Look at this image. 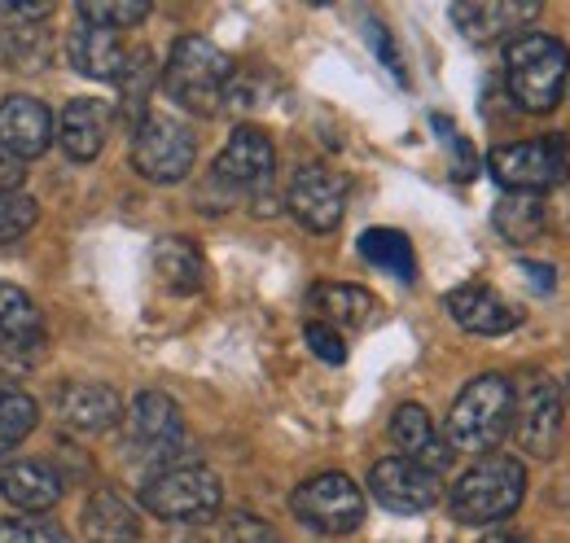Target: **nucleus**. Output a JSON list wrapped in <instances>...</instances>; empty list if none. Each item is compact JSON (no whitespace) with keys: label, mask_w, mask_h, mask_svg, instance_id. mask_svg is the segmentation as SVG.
<instances>
[{"label":"nucleus","mask_w":570,"mask_h":543,"mask_svg":"<svg viewBox=\"0 0 570 543\" xmlns=\"http://www.w3.org/2000/svg\"><path fill=\"white\" fill-rule=\"evenodd\" d=\"M391 438H395V447L409 456V461H417V465H426L430 474L443 477V470L452 465V447H448V438H439L434 434V421H430V412L422 404H404L395 416H391Z\"/></svg>","instance_id":"aec40b11"},{"label":"nucleus","mask_w":570,"mask_h":543,"mask_svg":"<svg viewBox=\"0 0 570 543\" xmlns=\"http://www.w3.org/2000/svg\"><path fill=\"white\" fill-rule=\"evenodd\" d=\"M115 124V110L97 97H75L71 106L58 119V145L67 149V158L75 162H92L106 149V136Z\"/></svg>","instance_id":"6ab92c4d"},{"label":"nucleus","mask_w":570,"mask_h":543,"mask_svg":"<svg viewBox=\"0 0 570 543\" xmlns=\"http://www.w3.org/2000/svg\"><path fill=\"white\" fill-rule=\"evenodd\" d=\"M22 180H27L22 162H18L13 154L0 149V194H22Z\"/></svg>","instance_id":"f704fd0d"},{"label":"nucleus","mask_w":570,"mask_h":543,"mask_svg":"<svg viewBox=\"0 0 570 543\" xmlns=\"http://www.w3.org/2000/svg\"><path fill=\"white\" fill-rule=\"evenodd\" d=\"M522 272H527V280H531L540 294H549V289L558 285V272L549 268V264H522Z\"/></svg>","instance_id":"c9c22d12"},{"label":"nucleus","mask_w":570,"mask_h":543,"mask_svg":"<svg viewBox=\"0 0 570 543\" xmlns=\"http://www.w3.org/2000/svg\"><path fill=\"white\" fill-rule=\"evenodd\" d=\"M567 395H570V382H567Z\"/></svg>","instance_id":"4c0bfd02"},{"label":"nucleus","mask_w":570,"mask_h":543,"mask_svg":"<svg viewBox=\"0 0 570 543\" xmlns=\"http://www.w3.org/2000/svg\"><path fill=\"white\" fill-rule=\"evenodd\" d=\"M483 543H527L522 535H509V531H497V535H488Z\"/></svg>","instance_id":"e433bc0d"},{"label":"nucleus","mask_w":570,"mask_h":543,"mask_svg":"<svg viewBox=\"0 0 570 543\" xmlns=\"http://www.w3.org/2000/svg\"><path fill=\"white\" fill-rule=\"evenodd\" d=\"M540 13V4H500V0H474V4H452V22L461 27L465 40L474 45H492L500 36L518 31L522 22H531Z\"/></svg>","instance_id":"4be33fe9"},{"label":"nucleus","mask_w":570,"mask_h":543,"mask_svg":"<svg viewBox=\"0 0 570 543\" xmlns=\"http://www.w3.org/2000/svg\"><path fill=\"white\" fill-rule=\"evenodd\" d=\"M509 430H513V382L500 373H483L456 395L443 438L452 452L483 456V452H497Z\"/></svg>","instance_id":"f03ea898"},{"label":"nucleus","mask_w":570,"mask_h":543,"mask_svg":"<svg viewBox=\"0 0 570 543\" xmlns=\"http://www.w3.org/2000/svg\"><path fill=\"white\" fill-rule=\"evenodd\" d=\"M488 171L497 176L509 194H540L544 198V189H558L570 176V149L562 136L500 145L488 158Z\"/></svg>","instance_id":"423d86ee"},{"label":"nucleus","mask_w":570,"mask_h":543,"mask_svg":"<svg viewBox=\"0 0 570 543\" xmlns=\"http://www.w3.org/2000/svg\"><path fill=\"white\" fill-rule=\"evenodd\" d=\"M228 83H233V62H228L224 49H215L212 40L185 36V40L171 45L167 67H163V88L180 110L212 119L224 110Z\"/></svg>","instance_id":"f257e3e1"},{"label":"nucleus","mask_w":570,"mask_h":543,"mask_svg":"<svg viewBox=\"0 0 570 543\" xmlns=\"http://www.w3.org/2000/svg\"><path fill=\"white\" fill-rule=\"evenodd\" d=\"M45 351V320L36 312V303L13 289L0 285V364H36Z\"/></svg>","instance_id":"2eb2a0df"},{"label":"nucleus","mask_w":570,"mask_h":543,"mask_svg":"<svg viewBox=\"0 0 570 543\" xmlns=\"http://www.w3.org/2000/svg\"><path fill=\"white\" fill-rule=\"evenodd\" d=\"M36 421H40V407L31 395H22V391H0V461L36 430Z\"/></svg>","instance_id":"cd10ccee"},{"label":"nucleus","mask_w":570,"mask_h":543,"mask_svg":"<svg viewBox=\"0 0 570 543\" xmlns=\"http://www.w3.org/2000/svg\"><path fill=\"white\" fill-rule=\"evenodd\" d=\"M67 58H71V67L79 75H88V79H115V83H119V75L128 67V49H124L119 31L97 27V22H83V18L71 27Z\"/></svg>","instance_id":"a211bd4d"},{"label":"nucleus","mask_w":570,"mask_h":543,"mask_svg":"<svg viewBox=\"0 0 570 543\" xmlns=\"http://www.w3.org/2000/svg\"><path fill=\"white\" fill-rule=\"evenodd\" d=\"M36 219H40L36 198H27V194H0V246L27 237L36 228Z\"/></svg>","instance_id":"7c9ffc66"},{"label":"nucleus","mask_w":570,"mask_h":543,"mask_svg":"<svg viewBox=\"0 0 570 543\" xmlns=\"http://www.w3.org/2000/svg\"><path fill=\"white\" fill-rule=\"evenodd\" d=\"M303 342H307V346H312V355H316V359H325V364H343V359H347L343 334H338V329H330L325 320H312V325L303 329Z\"/></svg>","instance_id":"473e14b6"},{"label":"nucleus","mask_w":570,"mask_h":543,"mask_svg":"<svg viewBox=\"0 0 570 543\" xmlns=\"http://www.w3.org/2000/svg\"><path fill=\"white\" fill-rule=\"evenodd\" d=\"M312 312H321L330 329H364L373 320L377 303L360 285H316L312 289Z\"/></svg>","instance_id":"393cba45"},{"label":"nucleus","mask_w":570,"mask_h":543,"mask_svg":"<svg viewBox=\"0 0 570 543\" xmlns=\"http://www.w3.org/2000/svg\"><path fill=\"white\" fill-rule=\"evenodd\" d=\"M294 517L321 535H352L364 522V495L347 474H316L289 495Z\"/></svg>","instance_id":"6e6552de"},{"label":"nucleus","mask_w":570,"mask_h":543,"mask_svg":"<svg viewBox=\"0 0 570 543\" xmlns=\"http://www.w3.org/2000/svg\"><path fill=\"white\" fill-rule=\"evenodd\" d=\"M228 543H285V540L277 535L273 522H264V517H255V513H237V517L228 522Z\"/></svg>","instance_id":"72a5a7b5"},{"label":"nucleus","mask_w":570,"mask_h":543,"mask_svg":"<svg viewBox=\"0 0 570 543\" xmlns=\"http://www.w3.org/2000/svg\"><path fill=\"white\" fill-rule=\"evenodd\" d=\"M154 272L171 294H198L207 285V264H203L198 246L185 237H163L154 246Z\"/></svg>","instance_id":"b1692460"},{"label":"nucleus","mask_w":570,"mask_h":543,"mask_svg":"<svg viewBox=\"0 0 570 543\" xmlns=\"http://www.w3.org/2000/svg\"><path fill=\"white\" fill-rule=\"evenodd\" d=\"M53 115L45 110V101L27 97V92H13L0 101V149L13 154L18 162H31L49 149L53 140Z\"/></svg>","instance_id":"4468645a"},{"label":"nucleus","mask_w":570,"mask_h":543,"mask_svg":"<svg viewBox=\"0 0 570 543\" xmlns=\"http://www.w3.org/2000/svg\"><path fill=\"white\" fill-rule=\"evenodd\" d=\"M527 495V470L513 456H483L474 470L456 477L448 509L461 526H492L504 522Z\"/></svg>","instance_id":"20e7f679"},{"label":"nucleus","mask_w":570,"mask_h":543,"mask_svg":"<svg viewBox=\"0 0 570 543\" xmlns=\"http://www.w3.org/2000/svg\"><path fill=\"white\" fill-rule=\"evenodd\" d=\"M513 430L522 452H531L535 461H549L558 452V434H562V391L553 377L531 373L522 382V391H513Z\"/></svg>","instance_id":"9d476101"},{"label":"nucleus","mask_w":570,"mask_h":543,"mask_svg":"<svg viewBox=\"0 0 570 543\" xmlns=\"http://www.w3.org/2000/svg\"><path fill=\"white\" fill-rule=\"evenodd\" d=\"M154 58L145 53V49H137V53H128V67H124V75H119V92H124V115L128 119H137L141 124L145 115V97H149V88H154Z\"/></svg>","instance_id":"c85d7f7f"},{"label":"nucleus","mask_w":570,"mask_h":543,"mask_svg":"<svg viewBox=\"0 0 570 543\" xmlns=\"http://www.w3.org/2000/svg\"><path fill=\"white\" fill-rule=\"evenodd\" d=\"M194 132L171 115H145L132 128V167L154 185H176L194 171Z\"/></svg>","instance_id":"0eeeda50"},{"label":"nucleus","mask_w":570,"mask_h":543,"mask_svg":"<svg viewBox=\"0 0 570 543\" xmlns=\"http://www.w3.org/2000/svg\"><path fill=\"white\" fill-rule=\"evenodd\" d=\"M0 543H71V535L53 522H0Z\"/></svg>","instance_id":"2f4dec72"},{"label":"nucleus","mask_w":570,"mask_h":543,"mask_svg":"<svg viewBox=\"0 0 570 543\" xmlns=\"http://www.w3.org/2000/svg\"><path fill=\"white\" fill-rule=\"evenodd\" d=\"M67 482L45 461H13L0 470V495L22 513H49L62 500Z\"/></svg>","instance_id":"412c9836"},{"label":"nucleus","mask_w":570,"mask_h":543,"mask_svg":"<svg viewBox=\"0 0 570 543\" xmlns=\"http://www.w3.org/2000/svg\"><path fill=\"white\" fill-rule=\"evenodd\" d=\"M141 504L158 522H207L224 504V486L207 465H176L145 482Z\"/></svg>","instance_id":"39448f33"},{"label":"nucleus","mask_w":570,"mask_h":543,"mask_svg":"<svg viewBox=\"0 0 570 543\" xmlns=\"http://www.w3.org/2000/svg\"><path fill=\"white\" fill-rule=\"evenodd\" d=\"M360 255H364V264H373V268L391 272L395 280H417V259H413V246H409V237L404 233H395V228H368L364 237H360Z\"/></svg>","instance_id":"bb28decb"},{"label":"nucleus","mask_w":570,"mask_h":543,"mask_svg":"<svg viewBox=\"0 0 570 543\" xmlns=\"http://www.w3.org/2000/svg\"><path fill=\"white\" fill-rule=\"evenodd\" d=\"M285 203L294 210V219L312 233H334L343 224V210H347V180L321 162H307L294 171L289 180V194Z\"/></svg>","instance_id":"f8f14e48"},{"label":"nucleus","mask_w":570,"mask_h":543,"mask_svg":"<svg viewBox=\"0 0 570 543\" xmlns=\"http://www.w3.org/2000/svg\"><path fill=\"white\" fill-rule=\"evenodd\" d=\"M137 535H141V522L124 495L97 491L83 504V540L88 543H137Z\"/></svg>","instance_id":"5701e85b"},{"label":"nucleus","mask_w":570,"mask_h":543,"mask_svg":"<svg viewBox=\"0 0 570 543\" xmlns=\"http://www.w3.org/2000/svg\"><path fill=\"white\" fill-rule=\"evenodd\" d=\"M79 18L110 27V31H124V27H137L149 18V4H141V0H88V4H79Z\"/></svg>","instance_id":"c756f323"},{"label":"nucleus","mask_w":570,"mask_h":543,"mask_svg":"<svg viewBox=\"0 0 570 543\" xmlns=\"http://www.w3.org/2000/svg\"><path fill=\"white\" fill-rule=\"evenodd\" d=\"M368 491L391 513H426L443 495V477L430 474L426 465H417L409 456H386L368 470Z\"/></svg>","instance_id":"9b49d317"},{"label":"nucleus","mask_w":570,"mask_h":543,"mask_svg":"<svg viewBox=\"0 0 570 543\" xmlns=\"http://www.w3.org/2000/svg\"><path fill=\"white\" fill-rule=\"evenodd\" d=\"M273 171H277V149L259 128H237L215 158V180L228 189H259L273 180Z\"/></svg>","instance_id":"ddd939ff"},{"label":"nucleus","mask_w":570,"mask_h":543,"mask_svg":"<svg viewBox=\"0 0 570 543\" xmlns=\"http://www.w3.org/2000/svg\"><path fill=\"white\" fill-rule=\"evenodd\" d=\"M58 416L62 425H71L75 434H106L124 421V399L115 386L101 382H71L58 395Z\"/></svg>","instance_id":"f3484780"},{"label":"nucleus","mask_w":570,"mask_h":543,"mask_svg":"<svg viewBox=\"0 0 570 543\" xmlns=\"http://www.w3.org/2000/svg\"><path fill=\"white\" fill-rule=\"evenodd\" d=\"M443 307L474 338H500V334L518 329V312L500 298L497 289H488V285H461V289H452L443 298Z\"/></svg>","instance_id":"dca6fc26"},{"label":"nucleus","mask_w":570,"mask_h":543,"mask_svg":"<svg viewBox=\"0 0 570 543\" xmlns=\"http://www.w3.org/2000/svg\"><path fill=\"white\" fill-rule=\"evenodd\" d=\"M504 67H509V97L527 115H549L562 101L570 79V53L562 40L527 31V36H518L509 45Z\"/></svg>","instance_id":"7ed1b4c3"},{"label":"nucleus","mask_w":570,"mask_h":543,"mask_svg":"<svg viewBox=\"0 0 570 543\" xmlns=\"http://www.w3.org/2000/svg\"><path fill=\"white\" fill-rule=\"evenodd\" d=\"M492 224H497V233L504 241L527 246V241L544 237V228H549V203L540 194H504L497 203V210H492Z\"/></svg>","instance_id":"a878e982"},{"label":"nucleus","mask_w":570,"mask_h":543,"mask_svg":"<svg viewBox=\"0 0 570 543\" xmlns=\"http://www.w3.org/2000/svg\"><path fill=\"white\" fill-rule=\"evenodd\" d=\"M128 447L137 461H149L163 470H176L180 465V452H185V416L180 404L167 399L163 391H145L137 395V404L128 412Z\"/></svg>","instance_id":"1a4fd4ad"}]
</instances>
